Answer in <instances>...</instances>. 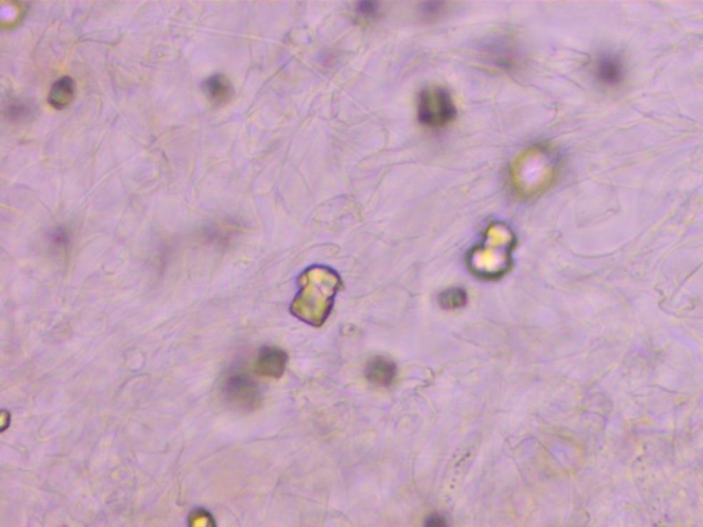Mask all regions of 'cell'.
Returning a JSON list of instances; mask_svg holds the SVG:
<instances>
[{"instance_id":"6da1fadb","label":"cell","mask_w":703,"mask_h":527,"mask_svg":"<svg viewBox=\"0 0 703 527\" xmlns=\"http://www.w3.org/2000/svg\"><path fill=\"white\" fill-rule=\"evenodd\" d=\"M301 292L295 298L291 310L303 320L319 324L325 320L333 307L334 295L340 285L337 273L325 268H312L301 277Z\"/></svg>"},{"instance_id":"7a4b0ae2","label":"cell","mask_w":703,"mask_h":527,"mask_svg":"<svg viewBox=\"0 0 703 527\" xmlns=\"http://www.w3.org/2000/svg\"><path fill=\"white\" fill-rule=\"evenodd\" d=\"M557 163L550 151L540 145L521 153L510 169L514 190L521 197H532L541 193L551 182Z\"/></svg>"},{"instance_id":"3957f363","label":"cell","mask_w":703,"mask_h":527,"mask_svg":"<svg viewBox=\"0 0 703 527\" xmlns=\"http://www.w3.org/2000/svg\"><path fill=\"white\" fill-rule=\"evenodd\" d=\"M457 110L451 93L442 87H429L419 93L418 118L429 128H444L456 118Z\"/></svg>"},{"instance_id":"277c9868","label":"cell","mask_w":703,"mask_h":527,"mask_svg":"<svg viewBox=\"0 0 703 527\" xmlns=\"http://www.w3.org/2000/svg\"><path fill=\"white\" fill-rule=\"evenodd\" d=\"M223 394L230 404L245 411H252L261 401L258 384L243 371H233L227 375L223 383Z\"/></svg>"},{"instance_id":"5b68a950","label":"cell","mask_w":703,"mask_h":527,"mask_svg":"<svg viewBox=\"0 0 703 527\" xmlns=\"http://www.w3.org/2000/svg\"><path fill=\"white\" fill-rule=\"evenodd\" d=\"M288 364V354L276 347H264L260 350L256 371L268 378H280L285 374Z\"/></svg>"},{"instance_id":"8992f818","label":"cell","mask_w":703,"mask_h":527,"mask_svg":"<svg viewBox=\"0 0 703 527\" xmlns=\"http://www.w3.org/2000/svg\"><path fill=\"white\" fill-rule=\"evenodd\" d=\"M364 374L368 382L379 387H389L396 381L397 365L383 356H375L367 362Z\"/></svg>"},{"instance_id":"52a82bcc","label":"cell","mask_w":703,"mask_h":527,"mask_svg":"<svg viewBox=\"0 0 703 527\" xmlns=\"http://www.w3.org/2000/svg\"><path fill=\"white\" fill-rule=\"evenodd\" d=\"M596 78L606 86H615L622 80L624 68L618 56L603 54L597 58L595 66Z\"/></svg>"},{"instance_id":"ba28073f","label":"cell","mask_w":703,"mask_h":527,"mask_svg":"<svg viewBox=\"0 0 703 527\" xmlns=\"http://www.w3.org/2000/svg\"><path fill=\"white\" fill-rule=\"evenodd\" d=\"M73 99V81L69 77H64L55 83L50 92V103L56 109L66 108Z\"/></svg>"},{"instance_id":"9c48e42d","label":"cell","mask_w":703,"mask_h":527,"mask_svg":"<svg viewBox=\"0 0 703 527\" xmlns=\"http://www.w3.org/2000/svg\"><path fill=\"white\" fill-rule=\"evenodd\" d=\"M438 304L447 310L465 308L467 305V292L462 287H451L438 295Z\"/></svg>"},{"instance_id":"30bf717a","label":"cell","mask_w":703,"mask_h":527,"mask_svg":"<svg viewBox=\"0 0 703 527\" xmlns=\"http://www.w3.org/2000/svg\"><path fill=\"white\" fill-rule=\"evenodd\" d=\"M203 88L208 96L215 102H221L227 99L231 93V86L223 76H213L208 78L203 84Z\"/></svg>"},{"instance_id":"8fae6325","label":"cell","mask_w":703,"mask_h":527,"mask_svg":"<svg viewBox=\"0 0 703 527\" xmlns=\"http://www.w3.org/2000/svg\"><path fill=\"white\" fill-rule=\"evenodd\" d=\"M379 10L380 4L377 1H361L356 6V13L364 19H377Z\"/></svg>"},{"instance_id":"7c38bea8","label":"cell","mask_w":703,"mask_h":527,"mask_svg":"<svg viewBox=\"0 0 703 527\" xmlns=\"http://www.w3.org/2000/svg\"><path fill=\"white\" fill-rule=\"evenodd\" d=\"M444 7L445 4L441 1H426L420 4V14L423 16V19H434L442 11Z\"/></svg>"},{"instance_id":"4fadbf2b","label":"cell","mask_w":703,"mask_h":527,"mask_svg":"<svg viewBox=\"0 0 703 527\" xmlns=\"http://www.w3.org/2000/svg\"><path fill=\"white\" fill-rule=\"evenodd\" d=\"M423 527H450V522L445 515L440 512H433L429 516H426Z\"/></svg>"},{"instance_id":"5bb4252c","label":"cell","mask_w":703,"mask_h":527,"mask_svg":"<svg viewBox=\"0 0 703 527\" xmlns=\"http://www.w3.org/2000/svg\"><path fill=\"white\" fill-rule=\"evenodd\" d=\"M29 113H31V109L24 103H14L9 109V114H10L11 120H24Z\"/></svg>"},{"instance_id":"9a60e30c","label":"cell","mask_w":703,"mask_h":527,"mask_svg":"<svg viewBox=\"0 0 703 527\" xmlns=\"http://www.w3.org/2000/svg\"><path fill=\"white\" fill-rule=\"evenodd\" d=\"M68 240H69V237L64 230H56L53 234V242L55 245H66Z\"/></svg>"}]
</instances>
